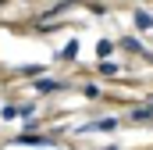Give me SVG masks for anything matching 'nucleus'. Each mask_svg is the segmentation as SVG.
Returning a JSON list of instances; mask_svg holds the SVG:
<instances>
[{"mask_svg":"<svg viewBox=\"0 0 153 150\" xmlns=\"http://www.w3.org/2000/svg\"><path fill=\"white\" fill-rule=\"evenodd\" d=\"M96 50H100V57H111V54H114V43H107V39H100V46H96Z\"/></svg>","mask_w":153,"mask_h":150,"instance_id":"obj_6","label":"nucleus"},{"mask_svg":"<svg viewBox=\"0 0 153 150\" xmlns=\"http://www.w3.org/2000/svg\"><path fill=\"white\" fill-rule=\"evenodd\" d=\"M78 54V43H68V46H64V54H61V57H75Z\"/></svg>","mask_w":153,"mask_h":150,"instance_id":"obj_8","label":"nucleus"},{"mask_svg":"<svg viewBox=\"0 0 153 150\" xmlns=\"http://www.w3.org/2000/svg\"><path fill=\"white\" fill-rule=\"evenodd\" d=\"M150 118H153L150 107H135V111H132V122H150Z\"/></svg>","mask_w":153,"mask_h":150,"instance_id":"obj_4","label":"nucleus"},{"mask_svg":"<svg viewBox=\"0 0 153 150\" xmlns=\"http://www.w3.org/2000/svg\"><path fill=\"white\" fill-rule=\"evenodd\" d=\"M121 46H125V50H139V54H146V50H143V46H139V39H125V43H121Z\"/></svg>","mask_w":153,"mask_h":150,"instance_id":"obj_7","label":"nucleus"},{"mask_svg":"<svg viewBox=\"0 0 153 150\" xmlns=\"http://www.w3.org/2000/svg\"><path fill=\"white\" fill-rule=\"evenodd\" d=\"M39 93H53V89H64V82H53V79H39L36 82Z\"/></svg>","mask_w":153,"mask_h":150,"instance_id":"obj_2","label":"nucleus"},{"mask_svg":"<svg viewBox=\"0 0 153 150\" xmlns=\"http://www.w3.org/2000/svg\"><path fill=\"white\" fill-rule=\"evenodd\" d=\"M135 25H139V29H153V18L146 11H135Z\"/></svg>","mask_w":153,"mask_h":150,"instance_id":"obj_3","label":"nucleus"},{"mask_svg":"<svg viewBox=\"0 0 153 150\" xmlns=\"http://www.w3.org/2000/svg\"><path fill=\"white\" fill-rule=\"evenodd\" d=\"M89 129H103V132H114V129H117V122H114V118H103V122H96V125H89Z\"/></svg>","mask_w":153,"mask_h":150,"instance_id":"obj_5","label":"nucleus"},{"mask_svg":"<svg viewBox=\"0 0 153 150\" xmlns=\"http://www.w3.org/2000/svg\"><path fill=\"white\" fill-rule=\"evenodd\" d=\"M18 114H22V107H4V118H7V122H11V118H18Z\"/></svg>","mask_w":153,"mask_h":150,"instance_id":"obj_9","label":"nucleus"},{"mask_svg":"<svg viewBox=\"0 0 153 150\" xmlns=\"http://www.w3.org/2000/svg\"><path fill=\"white\" fill-rule=\"evenodd\" d=\"M14 143H18V147H46V143H53V140H43L36 132H25V136H18Z\"/></svg>","mask_w":153,"mask_h":150,"instance_id":"obj_1","label":"nucleus"}]
</instances>
